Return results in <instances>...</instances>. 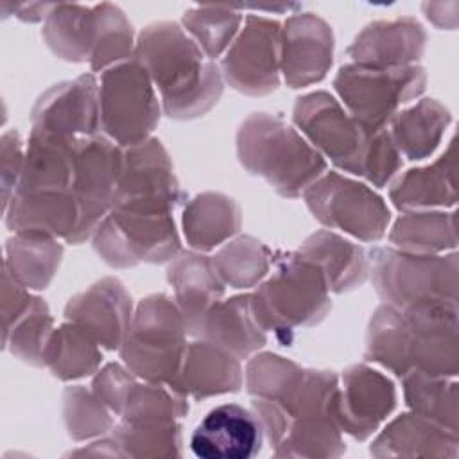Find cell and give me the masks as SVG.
<instances>
[{"label": "cell", "mask_w": 459, "mask_h": 459, "mask_svg": "<svg viewBox=\"0 0 459 459\" xmlns=\"http://www.w3.org/2000/svg\"><path fill=\"white\" fill-rule=\"evenodd\" d=\"M91 237L97 255L117 269L140 262L161 264L179 253V237L170 213L113 208Z\"/></svg>", "instance_id": "30bf717a"}, {"label": "cell", "mask_w": 459, "mask_h": 459, "mask_svg": "<svg viewBox=\"0 0 459 459\" xmlns=\"http://www.w3.org/2000/svg\"><path fill=\"white\" fill-rule=\"evenodd\" d=\"M102 362L99 344L90 339L79 326L66 321L54 328L43 353L47 366L61 380H75L97 371Z\"/></svg>", "instance_id": "1f68e13d"}, {"label": "cell", "mask_w": 459, "mask_h": 459, "mask_svg": "<svg viewBox=\"0 0 459 459\" xmlns=\"http://www.w3.org/2000/svg\"><path fill=\"white\" fill-rule=\"evenodd\" d=\"M188 326L178 303L165 294L140 301L120 346L127 369L152 384H170L179 373Z\"/></svg>", "instance_id": "52a82bcc"}, {"label": "cell", "mask_w": 459, "mask_h": 459, "mask_svg": "<svg viewBox=\"0 0 459 459\" xmlns=\"http://www.w3.org/2000/svg\"><path fill=\"white\" fill-rule=\"evenodd\" d=\"M369 256L373 285L385 305L398 310L457 305L455 253L436 256L377 247Z\"/></svg>", "instance_id": "8992f818"}, {"label": "cell", "mask_w": 459, "mask_h": 459, "mask_svg": "<svg viewBox=\"0 0 459 459\" xmlns=\"http://www.w3.org/2000/svg\"><path fill=\"white\" fill-rule=\"evenodd\" d=\"M95 11L81 5H54L47 14L43 38L50 50L72 63H90Z\"/></svg>", "instance_id": "4dcf8cb0"}, {"label": "cell", "mask_w": 459, "mask_h": 459, "mask_svg": "<svg viewBox=\"0 0 459 459\" xmlns=\"http://www.w3.org/2000/svg\"><path fill=\"white\" fill-rule=\"evenodd\" d=\"M242 16L224 7H199L183 16L186 30L194 36V41L210 59L219 57L230 48Z\"/></svg>", "instance_id": "f35d334b"}, {"label": "cell", "mask_w": 459, "mask_h": 459, "mask_svg": "<svg viewBox=\"0 0 459 459\" xmlns=\"http://www.w3.org/2000/svg\"><path fill=\"white\" fill-rule=\"evenodd\" d=\"M296 253L319 267L330 292L351 290L362 285L369 273L364 249L326 230L310 235Z\"/></svg>", "instance_id": "d4e9b609"}, {"label": "cell", "mask_w": 459, "mask_h": 459, "mask_svg": "<svg viewBox=\"0 0 459 459\" xmlns=\"http://www.w3.org/2000/svg\"><path fill=\"white\" fill-rule=\"evenodd\" d=\"M391 244L405 253L434 255L457 244L455 213L405 212L389 233Z\"/></svg>", "instance_id": "f546056e"}, {"label": "cell", "mask_w": 459, "mask_h": 459, "mask_svg": "<svg viewBox=\"0 0 459 459\" xmlns=\"http://www.w3.org/2000/svg\"><path fill=\"white\" fill-rule=\"evenodd\" d=\"M366 360L396 373L423 371L437 377L457 373V305L398 310L382 305L366 335Z\"/></svg>", "instance_id": "6da1fadb"}, {"label": "cell", "mask_w": 459, "mask_h": 459, "mask_svg": "<svg viewBox=\"0 0 459 459\" xmlns=\"http://www.w3.org/2000/svg\"><path fill=\"white\" fill-rule=\"evenodd\" d=\"M63 420L72 439L82 441L104 436L113 429L108 405L82 385L66 387L63 394Z\"/></svg>", "instance_id": "74e56055"}, {"label": "cell", "mask_w": 459, "mask_h": 459, "mask_svg": "<svg viewBox=\"0 0 459 459\" xmlns=\"http://www.w3.org/2000/svg\"><path fill=\"white\" fill-rule=\"evenodd\" d=\"M333 34L316 14L289 18L280 34V70L287 86L305 88L319 82L332 66Z\"/></svg>", "instance_id": "ac0fdd59"}, {"label": "cell", "mask_w": 459, "mask_h": 459, "mask_svg": "<svg viewBox=\"0 0 459 459\" xmlns=\"http://www.w3.org/2000/svg\"><path fill=\"white\" fill-rule=\"evenodd\" d=\"M242 382L244 373L238 359L228 350L201 339L186 344L179 373L169 385L186 398H208L235 393L242 387Z\"/></svg>", "instance_id": "ffe728a7"}, {"label": "cell", "mask_w": 459, "mask_h": 459, "mask_svg": "<svg viewBox=\"0 0 459 459\" xmlns=\"http://www.w3.org/2000/svg\"><path fill=\"white\" fill-rule=\"evenodd\" d=\"M134 57L158 88L161 108L170 118L201 117L222 93L217 65L176 23L161 22L143 29Z\"/></svg>", "instance_id": "3957f363"}, {"label": "cell", "mask_w": 459, "mask_h": 459, "mask_svg": "<svg viewBox=\"0 0 459 459\" xmlns=\"http://www.w3.org/2000/svg\"><path fill=\"white\" fill-rule=\"evenodd\" d=\"M100 129L99 82L88 74L59 82L36 102L30 117V134L81 138Z\"/></svg>", "instance_id": "9a60e30c"}, {"label": "cell", "mask_w": 459, "mask_h": 459, "mask_svg": "<svg viewBox=\"0 0 459 459\" xmlns=\"http://www.w3.org/2000/svg\"><path fill=\"white\" fill-rule=\"evenodd\" d=\"M264 429L256 414L238 403L212 409L190 436V448L201 459H249L262 448Z\"/></svg>", "instance_id": "d6986e66"}, {"label": "cell", "mask_w": 459, "mask_h": 459, "mask_svg": "<svg viewBox=\"0 0 459 459\" xmlns=\"http://www.w3.org/2000/svg\"><path fill=\"white\" fill-rule=\"evenodd\" d=\"M425 70L407 66H369L350 63L333 79L348 113L371 127H385L398 108L425 90Z\"/></svg>", "instance_id": "9c48e42d"}, {"label": "cell", "mask_w": 459, "mask_h": 459, "mask_svg": "<svg viewBox=\"0 0 459 459\" xmlns=\"http://www.w3.org/2000/svg\"><path fill=\"white\" fill-rule=\"evenodd\" d=\"M183 199L172 161L160 140L149 138L122 151L113 208L170 213Z\"/></svg>", "instance_id": "7c38bea8"}, {"label": "cell", "mask_w": 459, "mask_h": 459, "mask_svg": "<svg viewBox=\"0 0 459 459\" xmlns=\"http://www.w3.org/2000/svg\"><path fill=\"white\" fill-rule=\"evenodd\" d=\"M237 156L247 172L264 178L283 197L301 195L326 170L308 140L271 113H253L240 124Z\"/></svg>", "instance_id": "277c9868"}, {"label": "cell", "mask_w": 459, "mask_h": 459, "mask_svg": "<svg viewBox=\"0 0 459 459\" xmlns=\"http://www.w3.org/2000/svg\"><path fill=\"white\" fill-rule=\"evenodd\" d=\"M423 48V27L412 18H400L366 27L350 45L348 57L369 66H407L421 57Z\"/></svg>", "instance_id": "603a6c76"}, {"label": "cell", "mask_w": 459, "mask_h": 459, "mask_svg": "<svg viewBox=\"0 0 459 459\" xmlns=\"http://www.w3.org/2000/svg\"><path fill=\"white\" fill-rule=\"evenodd\" d=\"M403 378L405 402L412 412L457 432V385L446 377L409 371Z\"/></svg>", "instance_id": "d6a6232c"}, {"label": "cell", "mask_w": 459, "mask_h": 459, "mask_svg": "<svg viewBox=\"0 0 459 459\" xmlns=\"http://www.w3.org/2000/svg\"><path fill=\"white\" fill-rule=\"evenodd\" d=\"M303 199L321 224L350 233L362 242L380 240L391 219L389 208L378 194L337 172H326L316 179L303 192Z\"/></svg>", "instance_id": "8fae6325"}, {"label": "cell", "mask_w": 459, "mask_h": 459, "mask_svg": "<svg viewBox=\"0 0 459 459\" xmlns=\"http://www.w3.org/2000/svg\"><path fill=\"white\" fill-rule=\"evenodd\" d=\"M450 120V111L441 102L421 99L389 120V133L400 154L423 160L436 151Z\"/></svg>", "instance_id": "83f0119b"}, {"label": "cell", "mask_w": 459, "mask_h": 459, "mask_svg": "<svg viewBox=\"0 0 459 459\" xmlns=\"http://www.w3.org/2000/svg\"><path fill=\"white\" fill-rule=\"evenodd\" d=\"M394 405L396 391L393 382L380 371L357 364L342 375L335 402V420L341 432L362 441L378 430Z\"/></svg>", "instance_id": "2e32d148"}, {"label": "cell", "mask_w": 459, "mask_h": 459, "mask_svg": "<svg viewBox=\"0 0 459 459\" xmlns=\"http://www.w3.org/2000/svg\"><path fill=\"white\" fill-rule=\"evenodd\" d=\"M280 34L276 22L247 16L222 59V75L240 93L265 95L280 82Z\"/></svg>", "instance_id": "5bb4252c"}, {"label": "cell", "mask_w": 459, "mask_h": 459, "mask_svg": "<svg viewBox=\"0 0 459 459\" xmlns=\"http://www.w3.org/2000/svg\"><path fill=\"white\" fill-rule=\"evenodd\" d=\"M238 204L215 192L194 197L183 212V233L186 242L197 251H210L231 238L240 230Z\"/></svg>", "instance_id": "4316f807"}, {"label": "cell", "mask_w": 459, "mask_h": 459, "mask_svg": "<svg viewBox=\"0 0 459 459\" xmlns=\"http://www.w3.org/2000/svg\"><path fill=\"white\" fill-rule=\"evenodd\" d=\"M63 256L56 237L34 231L14 233L5 246V267L27 289H45Z\"/></svg>", "instance_id": "f1b7e54d"}, {"label": "cell", "mask_w": 459, "mask_h": 459, "mask_svg": "<svg viewBox=\"0 0 459 459\" xmlns=\"http://www.w3.org/2000/svg\"><path fill=\"white\" fill-rule=\"evenodd\" d=\"M122 457H176L183 452L181 425L176 421H120L111 429Z\"/></svg>", "instance_id": "e575fe53"}, {"label": "cell", "mask_w": 459, "mask_h": 459, "mask_svg": "<svg viewBox=\"0 0 459 459\" xmlns=\"http://www.w3.org/2000/svg\"><path fill=\"white\" fill-rule=\"evenodd\" d=\"M457 432L420 416L405 412L394 418L369 446L375 457H457Z\"/></svg>", "instance_id": "44dd1931"}, {"label": "cell", "mask_w": 459, "mask_h": 459, "mask_svg": "<svg viewBox=\"0 0 459 459\" xmlns=\"http://www.w3.org/2000/svg\"><path fill=\"white\" fill-rule=\"evenodd\" d=\"M195 335L228 350L238 360L258 351L267 341L253 314L251 294L219 301L204 316Z\"/></svg>", "instance_id": "cb8c5ba5"}, {"label": "cell", "mask_w": 459, "mask_h": 459, "mask_svg": "<svg viewBox=\"0 0 459 459\" xmlns=\"http://www.w3.org/2000/svg\"><path fill=\"white\" fill-rule=\"evenodd\" d=\"M100 129L124 147L149 140L160 122L154 84L136 57L102 72L99 82Z\"/></svg>", "instance_id": "ba28073f"}, {"label": "cell", "mask_w": 459, "mask_h": 459, "mask_svg": "<svg viewBox=\"0 0 459 459\" xmlns=\"http://www.w3.org/2000/svg\"><path fill=\"white\" fill-rule=\"evenodd\" d=\"M65 317L99 346L120 350L133 321L131 296L117 278H102L70 298Z\"/></svg>", "instance_id": "e0dca14e"}, {"label": "cell", "mask_w": 459, "mask_h": 459, "mask_svg": "<svg viewBox=\"0 0 459 459\" xmlns=\"http://www.w3.org/2000/svg\"><path fill=\"white\" fill-rule=\"evenodd\" d=\"M54 319L43 299L32 296L25 312L4 332V348L32 366H43V353Z\"/></svg>", "instance_id": "8d00e7d4"}, {"label": "cell", "mask_w": 459, "mask_h": 459, "mask_svg": "<svg viewBox=\"0 0 459 459\" xmlns=\"http://www.w3.org/2000/svg\"><path fill=\"white\" fill-rule=\"evenodd\" d=\"M95 9V32L90 56L93 72H104L122 61H127L133 52V29L118 7L102 4Z\"/></svg>", "instance_id": "d590c367"}, {"label": "cell", "mask_w": 459, "mask_h": 459, "mask_svg": "<svg viewBox=\"0 0 459 459\" xmlns=\"http://www.w3.org/2000/svg\"><path fill=\"white\" fill-rule=\"evenodd\" d=\"M167 278L174 289V301L185 316L188 333L195 335L204 316L221 301L224 281L212 258L194 251L178 253L169 265Z\"/></svg>", "instance_id": "7402d4cb"}, {"label": "cell", "mask_w": 459, "mask_h": 459, "mask_svg": "<svg viewBox=\"0 0 459 459\" xmlns=\"http://www.w3.org/2000/svg\"><path fill=\"white\" fill-rule=\"evenodd\" d=\"M122 151L100 134L74 142V194L81 208L79 242L91 237L113 208Z\"/></svg>", "instance_id": "4fadbf2b"}, {"label": "cell", "mask_w": 459, "mask_h": 459, "mask_svg": "<svg viewBox=\"0 0 459 459\" xmlns=\"http://www.w3.org/2000/svg\"><path fill=\"white\" fill-rule=\"evenodd\" d=\"M389 197L403 212L454 206L457 199L454 142H450L446 152L432 165L412 169L400 176L393 183Z\"/></svg>", "instance_id": "484cf974"}, {"label": "cell", "mask_w": 459, "mask_h": 459, "mask_svg": "<svg viewBox=\"0 0 459 459\" xmlns=\"http://www.w3.org/2000/svg\"><path fill=\"white\" fill-rule=\"evenodd\" d=\"M273 265V276L251 294V307L262 330H273L287 344L294 328L326 316L330 290L319 267L298 253H274Z\"/></svg>", "instance_id": "5b68a950"}, {"label": "cell", "mask_w": 459, "mask_h": 459, "mask_svg": "<svg viewBox=\"0 0 459 459\" xmlns=\"http://www.w3.org/2000/svg\"><path fill=\"white\" fill-rule=\"evenodd\" d=\"M273 251L253 237H238L221 247L212 264L221 280L233 289L255 287L273 265Z\"/></svg>", "instance_id": "836d02e7"}, {"label": "cell", "mask_w": 459, "mask_h": 459, "mask_svg": "<svg viewBox=\"0 0 459 459\" xmlns=\"http://www.w3.org/2000/svg\"><path fill=\"white\" fill-rule=\"evenodd\" d=\"M25 156L22 154V142L16 131H9L2 138V183H4V206L11 199L22 176Z\"/></svg>", "instance_id": "ab89813d"}, {"label": "cell", "mask_w": 459, "mask_h": 459, "mask_svg": "<svg viewBox=\"0 0 459 459\" xmlns=\"http://www.w3.org/2000/svg\"><path fill=\"white\" fill-rule=\"evenodd\" d=\"M294 122L321 156L378 188L389 183L402 167L389 129L362 124L326 91L299 97L294 106Z\"/></svg>", "instance_id": "7a4b0ae2"}]
</instances>
